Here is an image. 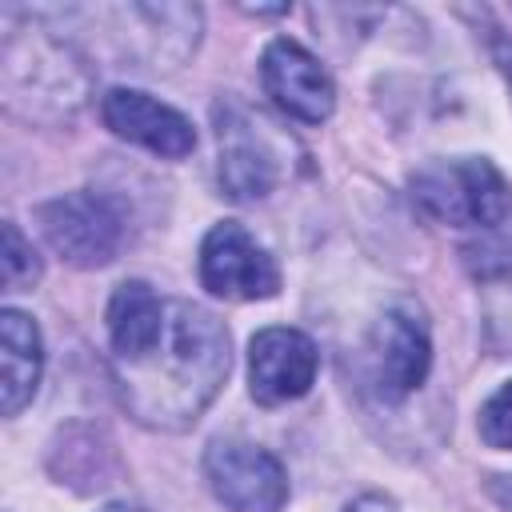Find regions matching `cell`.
<instances>
[{
	"label": "cell",
	"instance_id": "cell-15",
	"mask_svg": "<svg viewBox=\"0 0 512 512\" xmlns=\"http://www.w3.org/2000/svg\"><path fill=\"white\" fill-rule=\"evenodd\" d=\"M40 256L32 248V240L20 232L16 220H4V248H0V280L4 292H28L40 280Z\"/></svg>",
	"mask_w": 512,
	"mask_h": 512
},
{
	"label": "cell",
	"instance_id": "cell-2",
	"mask_svg": "<svg viewBox=\"0 0 512 512\" xmlns=\"http://www.w3.org/2000/svg\"><path fill=\"white\" fill-rule=\"evenodd\" d=\"M28 24L16 28L12 12L4 8V100L12 112L44 124L72 120L88 96V68L80 48L52 28L40 12H24Z\"/></svg>",
	"mask_w": 512,
	"mask_h": 512
},
{
	"label": "cell",
	"instance_id": "cell-10",
	"mask_svg": "<svg viewBox=\"0 0 512 512\" xmlns=\"http://www.w3.org/2000/svg\"><path fill=\"white\" fill-rule=\"evenodd\" d=\"M316 372H320V348L300 328L272 324L248 340V392L264 408H280L308 396Z\"/></svg>",
	"mask_w": 512,
	"mask_h": 512
},
{
	"label": "cell",
	"instance_id": "cell-11",
	"mask_svg": "<svg viewBox=\"0 0 512 512\" xmlns=\"http://www.w3.org/2000/svg\"><path fill=\"white\" fill-rule=\"evenodd\" d=\"M260 84L264 96L300 124H324L336 108V84L328 68L292 36H276L260 52Z\"/></svg>",
	"mask_w": 512,
	"mask_h": 512
},
{
	"label": "cell",
	"instance_id": "cell-19",
	"mask_svg": "<svg viewBox=\"0 0 512 512\" xmlns=\"http://www.w3.org/2000/svg\"><path fill=\"white\" fill-rule=\"evenodd\" d=\"M96 512H148V508L144 504H128V500H112V504H104Z\"/></svg>",
	"mask_w": 512,
	"mask_h": 512
},
{
	"label": "cell",
	"instance_id": "cell-5",
	"mask_svg": "<svg viewBox=\"0 0 512 512\" xmlns=\"http://www.w3.org/2000/svg\"><path fill=\"white\" fill-rule=\"evenodd\" d=\"M36 224L48 248L72 268H104L128 240V216L116 196L100 188H76L36 208Z\"/></svg>",
	"mask_w": 512,
	"mask_h": 512
},
{
	"label": "cell",
	"instance_id": "cell-4",
	"mask_svg": "<svg viewBox=\"0 0 512 512\" xmlns=\"http://www.w3.org/2000/svg\"><path fill=\"white\" fill-rule=\"evenodd\" d=\"M96 28L112 32V48L128 68L176 72L200 44L204 12L196 4H116L84 8Z\"/></svg>",
	"mask_w": 512,
	"mask_h": 512
},
{
	"label": "cell",
	"instance_id": "cell-6",
	"mask_svg": "<svg viewBox=\"0 0 512 512\" xmlns=\"http://www.w3.org/2000/svg\"><path fill=\"white\" fill-rule=\"evenodd\" d=\"M364 380L384 404L408 400L432 372V332L412 300L384 308L364 336Z\"/></svg>",
	"mask_w": 512,
	"mask_h": 512
},
{
	"label": "cell",
	"instance_id": "cell-14",
	"mask_svg": "<svg viewBox=\"0 0 512 512\" xmlns=\"http://www.w3.org/2000/svg\"><path fill=\"white\" fill-rule=\"evenodd\" d=\"M48 472L68 484L72 492H104L120 476V460L112 440L100 428L88 424H68L56 432L48 448Z\"/></svg>",
	"mask_w": 512,
	"mask_h": 512
},
{
	"label": "cell",
	"instance_id": "cell-3",
	"mask_svg": "<svg viewBox=\"0 0 512 512\" xmlns=\"http://www.w3.org/2000/svg\"><path fill=\"white\" fill-rule=\"evenodd\" d=\"M412 204L448 228L496 232L512 220V184L488 156H452L432 160L408 180Z\"/></svg>",
	"mask_w": 512,
	"mask_h": 512
},
{
	"label": "cell",
	"instance_id": "cell-7",
	"mask_svg": "<svg viewBox=\"0 0 512 512\" xmlns=\"http://www.w3.org/2000/svg\"><path fill=\"white\" fill-rule=\"evenodd\" d=\"M204 480L228 512H280L292 492L284 460L240 436H216L204 448Z\"/></svg>",
	"mask_w": 512,
	"mask_h": 512
},
{
	"label": "cell",
	"instance_id": "cell-17",
	"mask_svg": "<svg viewBox=\"0 0 512 512\" xmlns=\"http://www.w3.org/2000/svg\"><path fill=\"white\" fill-rule=\"evenodd\" d=\"M340 512H400V508H396V500L384 496V492H364V496L348 500Z\"/></svg>",
	"mask_w": 512,
	"mask_h": 512
},
{
	"label": "cell",
	"instance_id": "cell-1",
	"mask_svg": "<svg viewBox=\"0 0 512 512\" xmlns=\"http://www.w3.org/2000/svg\"><path fill=\"white\" fill-rule=\"evenodd\" d=\"M108 368L124 412L152 432H188L232 368V340L204 304L124 280L108 296Z\"/></svg>",
	"mask_w": 512,
	"mask_h": 512
},
{
	"label": "cell",
	"instance_id": "cell-16",
	"mask_svg": "<svg viewBox=\"0 0 512 512\" xmlns=\"http://www.w3.org/2000/svg\"><path fill=\"white\" fill-rule=\"evenodd\" d=\"M476 432H480V440H484L488 448L512 452V380L500 384V388L480 404Z\"/></svg>",
	"mask_w": 512,
	"mask_h": 512
},
{
	"label": "cell",
	"instance_id": "cell-9",
	"mask_svg": "<svg viewBox=\"0 0 512 512\" xmlns=\"http://www.w3.org/2000/svg\"><path fill=\"white\" fill-rule=\"evenodd\" d=\"M216 140H220L216 180L224 196L236 204L268 200L280 184V156L264 132V120L232 104L216 108Z\"/></svg>",
	"mask_w": 512,
	"mask_h": 512
},
{
	"label": "cell",
	"instance_id": "cell-12",
	"mask_svg": "<svg viewBox=\"0 0 512 512\" xmlns=\"http://www.w3.org/2000/svg\"><path fill=\"white\" fill-rule=\"evenodd\" d=\"M100 120L112 136H120V140L152 152V156L184 160L196 152L192 120L180 108H172V104H164L140 88H108L100 96Z\"/></svg>",
	"mask_w": 512,
	"mask_h": 512
},
{
	"label": "cell",
	"instance_id": "cell-13",
	"mask_svg": "<svg viewBox=\"0 0 512 512\" xmlns=\"http://www.w3.org/2000/svg\"><path fill=\"white\" fill-rule=\"evenodd\" d=\"M44 376V336L20 308L0 312V412L20 416Z\"/></svg>",
	"mask_w": 512,
	"mask_h": 512
},
{
	"label": "cell",
	"instance_id": "cell-8",
	"mask_svg": "<svg viewBox=\"0 0 512 512\" xmlns=\"http://www.w3.org/2000/svg\"><path fill=\"white\" fill-rule=\"evenodd\" d=\"M200 284L216 300H272L280 292V268L268 256L264 244L240 224V220H220L204 232L200 256H196Z\"/></svg>",
	"mask_w": 512,
	"mask_h": 512
},
{
	"label": "cell",
	"instance_id": "cell-18",
	"mask_svg": "<svg viewBox=\"0 0 512 512\" xmlns=\"http://www.w3.org/2000/svg\"><path fill=\"white\" fill-rule=\"evenodd\" d=\"M484 492H488L492 504H500L504 512H512V476H492V480L484 484Z\"/></svg>",
	"mask_w": 512,
	"mask_h": 512
}]
</instances>
